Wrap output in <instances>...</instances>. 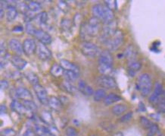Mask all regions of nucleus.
<instances>
[{"instance_id":"f257e3e1","label":"nucleus","mask_w":165,"mask_h":136,"mask_svg":"<svg viewBox=\"0 0 165 136\" xmlns=\"http://www.w3.org/2000/svg\"><path fill=\"white\" fill-rule=\"evenodd\" d=\"M114 59L109 50H104L98 58V72L103 75H108L112 70Z\"/></svg>"},{"instance_id":"f03ea898","label":"nucleus","mask_w":165,"mask_h":136,"mask_svg":"<svg viewBox=\"0 0 165 136\" xmlns=\"http://www.w3.org/2000/svg\"><path fill=\"white\" fill-rule=\"evenodd\" d=\"M92 14L93 17H95L100 21H103L105 24L114 21V14L113 11L101 4H96L92 7Z\"/></svg>"},{"instance_id":"7ed1b4c3","label":"nucleus","mask_w":165,"mask_h":136,"mask_svg":"<svg viewBox=\"0 0 165 136\" xmlns=\"http://www.w3.org/2000/svg\"><path fill=\"white\" fill-rule=\"evenodd\" d=\"M137 88L143 97L149 94L152 89V81L148 73H143L137 79Z\"/></svg>"},{"instance_id":"20e7f679","label":"nucleus","mask_w":165,"mask_h":136,"mask_svg":"<svg viewBox=\"0 0 165 136\" xmlns=\"http://www.w3.org/2000/svg\"><path fill=\"white\" fill-rule=\"evenodd\" d=\"M100 29V20L95 17H92L89 20L87 24H85L83 27H82V31L85 35L89 37H95L98 34Z\"/></svg>"},{"instance_id":"39448f33","label":"nucleus","mask_w":165,"mask_h":136,"mask_svg":"<svg viewBox=\"0 0 165 136\" xmlns=\"http://www.w3.org/2000/svg\"><path fill=\"white\" fill-rule=\"evenodd\" d=\"M80 50L82 54L89 58H95V56L100 55L102 53L97 45L92 42L88 41H84L81 43Z\"/></svg>"},{"instance_id":"423d86ee","label":"nucleus","mask_w":165,"mask_h":136,"mask_svg":"<svg viewBox=\"0 0 165 136\" xmlns=\"http://www.w3.org/2000/svg\"><path fill=\"white\" fill-rule=\"evenodd\" d=\"M124 43V34L121 31H118L105 43L109 51H114L119 49Z\"/></svg>"},{"instance_id":"0eeeda50","label":"nucleus","mask_w":165,"mask_h":136,"mask_svg":"<svg viewBox=\"0 0 165 136\" xmlns=\"http://www.w3.org/2000/svg\"><path fill=\"white\" fill-rule=\"evenodd\" d=\"M117 27H118V24L115 21H112L105 24L102 29V40L104 43H106L107 40L111 38L118 31Z\"/></svg>"},{"instance_id":"6e6552de","label":"nucleus","mask_w":165,"mask_h":136,"mask_svg":"<svg viewBox=\"0 0 165 136\" xmlns=\"http://www.w3.org/2000/svg\"><path fill=\"white\" fill-rule=\"evenodd\" d=\"M97 84L100 87L106 89H114L117 87V84L115 80L109 75H103L97 79Z\"/></svg>"},{"instance_id":"1a4fd4ad","label":"nucleus","mask_w":165,"mask_h":136,"mask_svg":"<svg viewBox=\"0 0 165 136\" xmlns=\"http://www.w3.org/2000/svg\"><path fill=\"white\" fill-rule=\"evenodd\" d=\"M163 94L164 89L162 85L159 82H156L154 85V91H153L152 94L150 95L148 100L152 104H158V102L163 97Z\"/></svg>"},{"instance_id":"9d476101","label":"nucleus","mask_w":165,"mask_h":136,"mask_svg":"<svg viewBox=\"0 0 165 136\" xmlns=\"http://www.w3.org/2000/svg\"><path fill=\"white\" fill-rule=\"evenodd\" d=\"M36 53L41 60H48L52 57V53L49 49L43 43L38 42L37 43Z\"/></svg>"},{"instance_id":"9b49d317","label":"nucleus","mask_w":165,"mask_h":136,"mask_svg":"<svg viewBox=\"0 0 165 136\" xmlns=\"http://www.w3.org/2000/svg\"><path fill=\"white\" fill-rule=\"evenodd\" d=\"M34 90L40 103H42L44 105H47L48 103H49V97H48V94L44 87L42 86L40 84H37V85H34Z\"/></svg>"},{"instance_id":"f8f14e48","label":"nucleus","mask_w":165,"mask_h":136,"mask_svg":"<svg viewBox=\"0 0 165 136\" xmlns=\"http://www.w3.org/2000/svg\"><path fill=\"white\" fill-rule=\"evenodd\" d=\"M23 50L27 56H31L34 54L37 50V43L35 40L31 38L26 39L23 43Z\"/></svg>"},{"instance_id":"ddd939ff","label":"nucleus","mask_w":165,"mask_h":136,"mask_svg":"<svg viewBox=\"0 0 165 136\" xmlns=\"http://www.w3.org/2000/svg\"><path fill=\"white\" fill-rule=\"evenodd\" d=\"M34 37L39 40V42L45 45L49 44L52 42V37L42 29H37L34 34Z\"/></svg>"},{"instance_id":"4468645a","label":"nucleus","mask_w":165,"mask_h":136,"mask_svg":"<svg viewBox=\"0 0 165 136\" xmlns=\"http://www.w3.org/2000/svg\"><path fill=\"white\" fill-rule=\"evenodd\" d=\"M8 47L11 49V51L14 52L18 56H21L24 53L23 44H21V42L17 40V39H11L8 41Z\"/></svg>"},{"instance_id":"2eb2a0df","label":"nucleus","mask_w":165,"mask_h":136,"mask_svg":"<svg viewBox=\"0 0 165 136\" xmlns=\"http://www.w3.org/2000/svg\"><path fill=\"white\" fill-rule=\"evenodd\" d=\"M14 94L16 97L23 100L33 99V96L30 91L25 88H18L14 91Z\"/></svg>"},{"instance_id":"dca6fc26","label":"nucleus","mask_w":165,"mask_h":136,"mask_svg":"<svg viewBox=\"0 0 165 136\" xmlns=\"http://www.w3.org/2000/svg\"><path fill=\"white\" fill-rule=\"evenodd\" d=\"M10 61H11V64H12L16 69H18V70H23L27 64L26 60H24V59L20 57L18 55H14V56H11Z\"/></svg>"},{"instance_id":"f3484780","label":"nucleus","mask_w":165,"mask_h":136,"mask_svg":"<svg viewBox=\"0 0 165 136\" xmlns=\"http://www.w3.org/2000/svg\"><path fill=\"white\" fill-rule=\"evenodd\" d=\"M60 65L64 70L72 71V72H76V73L79 74L80 70L78 66H76L75 64H74L71 62L68 61V60H66V59H61Z\"/></svg>"},{"instance_id":"a211bd4d","label":"nucleus","mask_w":165,"mask_h":136,"mask_svg":"<svg viewBox=\"0 0 165 136\" xmlns=\"http://www.w3.org/2000/svg\"><path fill=\"white\" fill-rule=\"evenodd\" d=\"M11 108L14 111V112L18 113V114L21 115H24L27 112V110L24 107V106L23 105L22 103L19 102L17 100H14L11 104Z\"/></svg>"},{"instance_id":"6ab92c4d","label":"nucleus","mask_w":165,"mask_h":136,"mask_svg":"<svg viewBox=\"0 0 165 136\" xmlns=\"http://www.w3.org/2000/svg\"><path fill=\"white\" fill-rule=\"evenodd\" d=\"M48 105L50 107L52 110L56 111H58L62 109V101L60 100V99L56 97H49V103H48Z\"/></svg>"},{"instance_id":"aec40b11","label":"nucleus","mask_w":165,"mask_h":136,"mask_svg":"<svg viewBox=\"0 0 165 136\" xmlns=\"http://www.w3.org/2000/svg\"><path fill=\"white\" fill-rule=\"evenodd\" d=\"M18 16V10L13 5H10L6 9V18L8 21H13Z\"/></svg>"},{"instance_id":"412c9836","label":"nucleus","mask_w":165,"mask_h":136,"mask_svg":"<svg viewBox=\"0 0 165 136\" xmlns=\"http://www.w3.org/2000/svg\"><path fill=\"white\" fill-rule=\"evenodd\" d=\"M120 100H121V97L119 95H118L117 94L111 93L108 95H107L105 99L104 100V104L107 106H109L113 104H115V103L118 102Z\"/></svg>"},{"instance_id":"4be33fe9","label":"nucleus","mask_w":165,"mask_h":136,"mask_svg":"<svg viewBox=\"0 0 165 136\" xmlns=\"http://www.w3.org/2000/svg\"><path fill=\"white\" fill-rule=\"evenodd\" d=\"M64 69L62 67V66L56 64V63L52 65V66L50 69V73L52 74V75L56 78H59L62 76L64 75Z\"/></svg>"},{"instance_id":"5701e85b","label":"nucleus","mask_w":165,"mask_h":136,"mask_svg":"<svg viewBox=\"0 0 165 136\" xmlns=\"http://www.w3.org/2000/svg\"><path fill=\"white\" fill-rule=\"evenodd\" d=\"M127 110V106L125 104H116L115 106H114L111 109L113 114L116 116H120L121 114H123L124 113H125V111Z\"/></svg>"},{"instance_id":"b1692460","label":"nucleus","mask_w":165,"mask_h":136,"mask_svg":"<svg viewBox=\"0 0 165 136\" xmlns=\"http://www.w3.org/2000/svg\"><path fill=\"white\" fill-rule=\"evenodd\" d=\"M63 76L64 77L65 80L68 81V82H74L78 79V77H79V74L76 73V72H72V71L64 70Z\"/></svg>"},{"instance_id":"393cba45","label":"nucleus","mask_w":165,"mask_h":136,"mask_svg":"<svg viewBox=\"0 0 165 136\" xmlns=\"http://www.w3.org/2000/svg\"><path fill=\"white\" fill-rule=\"evenodd\" d=\"M141 68H142V63H140V62L137 61V60H134V61L129 62L128 69H129V71H130V72L135 73V72L140 71Z\"/></svg>"},{"instance_id":"a878e982","label":"nucleus","mask_w":165,"mask_h":136,"mask_svg":"<svg viewBox=\"0 0 165 136\" xmlns=\"http://www.w3.org/2000/svg\"><path fill=\"white\" fill-rule=\"evenodd\" d=\"M23 105L24 106V107L26 108L27 111H30V112H36L37 110V104L32 100H23Z\"/></svg>"},{"instance_id":"bb28decb","label":"nucleus","mask_w":165,"mask_h":136,"mask_svg":"<svg viewBox=\"0 0 165 136\" xmlns=\"http://www.w3.org/2000/svg\"><path fill=\"white\" fill-rule=\"evenodd\" d=\"M107 97L106 92H105V90L103 89H98L96 91H95L93 94L94 100L96 101V102H100V101L103 100L105 99V97Z\"/></svg>"},{"instance_id":"cd10ccee","label":"nucleus","mask_w":165,"mask_h":136,"mask_svg":"<svg viewBox=\"0 0 165 136\" xmlns=\"http://www.w3.org/2000/svg\"><path fill=\"white\" fill-rule=\"evenodd\" d=\"M25 76L27 80L33 85V86L39 84V78L37 74L33 72H27L25 73Z\"/></svg>"},{"instance_id":"c85d7f7f","label":"nucleus","mask_w":165,"mask_h":136,"mask_svg":"<svg viewBox=\"0 0 165 136\" xmlns=\"http://www.w3.org/2000/svg\"><path fill=\"white\" fill-rule=\"evenodd\" d=\"M124 54H125L126 57H127V59H129V60H130V61H134V60H135V59H134V57L136 56V51L134 50V47L130 45V46H129V47L126 49Z\"/></svg>"},{"instance_id":"c756f323","label":"nucleus","mask_w":165,"mask_h":136,"mask_svg":"<svg viewBox=\"0 0 165 136\" xmlns=\"http://www.w3.org/2000/svg\"><path fill=\"white\" fill-rule=\"evenodd\" d=\"M36 19H37V23L40 24V25H43V24H45L46 22H47L48 20V14L46 11H42L40 14H38L36 17Z\"/></svg>"},{"instance_id":"7c9ffc66","label":"nucleus","mask_w":165,"mask_h":136,"mask_svg":"<svg viewBox=\"0 0 165 136\" xmlns=\"http://www.w3.org/2000/svg\"><path fill=\"white\" fill-rule=\"evenodd\" d=\"M41 119H43V122H46V124H49V125H52V122H53L52 116L51 113H49V112L44 111V112L42 113Z\"/></svg>"},{"instance_id":"2f4dec72","label":"nucleus","mask_w":165,"mask_h":136,"mask_svg":"<svg viewBox=\"0 0 165 136\" xmlns=\"http://www.w3.org/2000/svg\"><path fill=\"white\" fill-rule=\"evenodd\" d=\"M62 87L63 88H64V90L68 93L69 94H74L75 91H76V88L71 84V82H68V81L65 80L64 82H63L62 83Z\"/></svg>"},{"instance_id":"473e14b6","label":"nucleus","mask_w":165,"mask_h":136,"mask_svg":"<svg viewBox=\"0 0 165 136\" xmlns=\"http://www.w3.org/2000/svg\"><path fill=\"white\" fill-rule=\"evenodd\" d=\"M27 5H28L29 10L34 13L40 11L42 8L41 5H40L39 2H35V1H30V2H29V3L27 4Z\"/></svg>"},{"instance_id":"72a5a7b5","label":"nucleus","mask_w":165,"mask_h":136,"mask_svg":"<svg viewBox=\"0 0 165 136\" xmlns=\"http://www.w3.org/2000/svg\"><path fill=\"white\" fill-rule=\"evenodd\" d=\"M140 123L142 125V127H144L145 128H148V129L153 125L151 121L145 116L140 117Z\"/></svg>"},{"instance_id":"f704fd0d","label":"nucleus","mask_w":165,"mask_h":136,"mask_svg":"<svg viewBox=\"0 0 165 136\" xmlns=\"http://www.w3.org/2000/svg\"><path fill=\"white\" fill-rule=\"evenodd\" d=\"M7 55V47L6 43L5 42H1V46H0V56H1V59H4V57H6Z\"/></svg>"},{"instance_id":"c9c22d12","label":"nucleus","mask_w":165,"mask_h":136,"mask_svg":"<svg viewBox=\"0 0 165 136\" xmlns=\"http://www.w3.org/2000/svg\"><path fill=\"white\" fill-rule=\"evenodd\" d=\"M37 29V28H36L35 26L30 22L27 23V25H26V32H27L28 34H30V35L34 36V33H35Z\"/></svg>"},{"instance_id":"e433bc0d","label":"nucleus","mask_w":165,"mask_h":136,"mask_svg":"<svg viewBox=\"0 0 165 136\" xmlns=\"http://www.w3.org/2000/svg\"><path fill=\"white\" fill-rule=\"evenodd\" d=\"M18 10H19L23 14H25L26 13H27L29 11V8L27 4L24 3V2H21V3H18Z\"/></svg>"},{"instance_id":"4c0bfd02","label":"nucleus","mask_w":165,"mask_h":136,"mask_svg":"<svg viewBox=\"0 0 165 136\" xmlns=\"http://www.w3.org/2000/svg\"><path fill=\"white\" fill-rule=\"evenodd\" d=\"M133 116H134L133 112L127 113L124 114V116H122L121 117V119H120V121H121V122H129V121H130V120H131V119L133 118Z\"/></svg>"},{"instance_id":"58836bf2","label":"nucleus","mask_w":165,"mask_h":136,"mask_svg":"<svg viewBox=\"0 0 165 136\" xmlns=\"http://www.w3.org/2000/svg\"><path fill=\"white\" fill-rule=\"evenodd\" d=\"M158 131V126L157 125H154L153 124L149 128H148V131L147 136H154L157 132Z\"/></svg>"},{"instance_id":"ea45409f","label":"nucleus","mask_w":165,"mask_h":136,"mask_svg":"<svg viewBox=\"0 0 165 136\" xmlns=\"http://www.w3.org/2000/svg\"><path fill=\"white\" fill-rule=\"evenodd\" d=\"M158 110L162 113H165V97H162L160 100L158 104Z\"/></svg>"},{"instance_id":"a19ab883","label":"nucleus","mask_w":165,"mask_h":136,"mask_svg":"<svg viewBox=\"0 0 165 136\" xmlns=\"http://www.w3.org/2000/svg\"><path fill=\"white\" fill-rule=\"evenodd\" d=\"M105 2L106 3V6L108 7L109 9H111V11L113 10L117 9V1H111V0H109V1H105Z\"/></svg>"},{"instance_id":"79ce46f5","label":"nucleus","mask_w":165,"mask_h":136,"mask_svg":"<svg viewBox=\"0 0 165 136\" xmlns=\"http://www.w3.org/2000/svg\"><path fill=\"white\" fill-rule=\"evenodd\" d=\"M16 132L11 128H6L2 131V136H15Z\"/></svg>"},{"instance_id":"37998d69","label":"nucleus","mask_w":165,"mask_h":136,"mask_svg":"<svg viewBox=\"0 0 165 136\" xmlns=\"http://www.w3.org/2000/svg\"><path fill=\"white\" fill-rule=\"evenodd\" d=\"M94 93H95V92H94L92 87L89 86V85H86V87L85 88V89L83 90V91H82V94H84L86 96H92V95L94 94Z\"/></svg>"},{"instance_id":"c03bdc74","label":"nucleus","mask_w":165,"mask_h":136,"mask_svg":"<svg viewBox=\"0 0 165 136\" xmlns=\"http://www.w3.org/2000/svg\"><path fill=\"white\" fill-rule=\"evenodd\" d=\"M66 133H67V136H77V132L73 127H68L66 129Z\"/></svg>"},{"instance_id":"a18cd8bd","label":"nucleus","mask_w":165,"mask_h":136,"mask_svg":"<svg viewBox=\"0 0 165 136\" xmlns=\"http://www.w3.org/2000/svg\"><path fill=\"white\" fill-rule=\"evenodd\" d=\"M58 6L60 9H62L64 11H67L68 9V6L67 2H64V1H60L58 2Z\"/></svg>"},{"instance_id":"49530a36","label":"nucleus","mask_w":165,"mask_h":136,"mask_svg":"<svg viewBox=\"0 0 165 136\" xmlns=\"http://www.w3.org/2000/svg\"><path fill=\"white\" fill-rule=\"evenodd\" d=\"M86 85H86V82H85L84 81H80L79 83H78V89L82 93V91H83V90H84L85 88L86 87Z\"/></svg>"},{"instance_id":"de8ad7c7","label":"nucleus","mask_w":165,"mask_h":136,"mask_svg":"<svg viewBox=\"0 0 165 136\" xmlns=\"http://www.w3.org/2000/svg\"><path fill=\"white\" fill-rule=\"evenodd\" d=\"M8 88V82L6 80H2L1 81V88L2 90H5Z\"/></svg>"},{"instance_id":"09e8293b","label":"nucleus","mask_w":165,"mask_h":136,"mask_svg":"<svg viewBox=\"0 0 165 136\" xmlns=\"http://www.w3.org/2000/svg\"><path fill=\"white\" fill-rule=\"evenodd\" d=\"M24 136H37L35 131H32V130H27L25 133H24Z\"/></svg>"},{"instance_id":"8fccbe9b","label":"nucleus","mask_w":165,"mask_h":136,"mask_svg":"<svg viewBox=\"0 0 165 136\" xmlns=\"http://www.w3.org/2000/svg\"><path fill=\"white\" fill-rule=\"evenodd\" d=\"M23 30H24V28L21 26H16V27H14L13 28L12 31H16V32H21V31H23Z\"/></svg>"},{"instance_id":"3c124183","label":"nucleus","mask_w":165,"mask_h":136,"mask_svg":"<svg viewBox=\"0 0 165 136\" xmlns=\"http://www.w3.org/2000/svg\"><path fill=\"white\" fill-rule=\"evenodd\" d=\"M6 113V107L5 105H2L1 106V113L3 114Z\"/></svg>"},{"instance_id":"603ef678","label":"nucleus","mask_w":165,"mask_h":136,"mask_svg":"<svg viewBox=\"0 0 165 136\" xmlns=\"http://www.w3.org/2000/svg\"><path fill=\"white\" fill-rule=\"evenodd\" d=\"M4 14H5V12H4V9L2 8H0V17H1V18H3Z\"/></svg>"},{"instance_id":"864d4df0","label":"nucleus","mask_w":165,"mask_h":136,"mask_svg":"<svg viewBox=\"0 0 165 136\" xmlns=\"http://www.w3.org/2000/svg\"><path fill=\"white\" fill-rule=\"evenodd\" d=\"M113 136H124V134H123V133L121 132V131H118V132L115 133Z\"/></svg>"},{"instance_id":"5fc2aeb1","label":"nucleus","mask_w":165,"mask_h":136,"mask_svg":"<svg viewBox=\"0 0 165 136\" xmlns=\"http://www.w3.org/2000/svg\"><path fill=\"white\" fill-rule=\"evenodd\" d=\"M50 136H55V135H52V134H51V135H50Z\"/></svg>"}]
</instances>
